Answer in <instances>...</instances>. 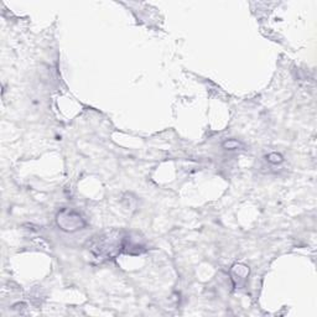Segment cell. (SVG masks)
Returning <instances> with one entry per match:
<instances>
[{
	"mask_svg": "<svg viewBox=\"0 0 317 317\" xmlns=\"http://www.w3.org/2000/svg\"><path fill=\"white\" fill-rule=\"evenodd\" d=\"M125 236L120 231H108L102 234L93 237L91 240H88L87 247H88L89 253L97 259L98 261L108 260L113 259L117 254L123 251V245H124Z\"/></svg>",
	"mask_w": 317,
	"mask_h": 317,
	"instance_id": "1",
	"label": "cell"
},
{
	"mask_svg": "<svg viewBox=\"0 0 317 317\" xmlns=\"http://www.w3.org/2000/svg\"><path fill=\"white\" fill-rule=\"evenodd\" d=\"M222 146L225 147L226 150H237V149H239V147H242V144H240L238 140H236V139H229V140H227L223 143Z\"/></svg>",
	"mask_w": 317,
	"mask_h": 317,
	"instance_id": "3",
	"label": "cell"
},
{
	"mask_svg": "<svg viewBox=\"0 0 317 317\" xmlns=\"http://www.w3.org/2000/svg\"><path fill=\"white\" fill-rule=\"evenodd\" d=\"M56 222L57 226L65 232H76L86 227L83 217L78 212L70 208H62L57 213Z\"/></svg>",
	"mask_w": 317,
	"mask_h": 317,
	"instance_id": "2",
	"label": "cell"
},
{
	"mask_svg": "<svg viewBox=\"0 0 317 317\" xmlns=\"http://www.w3.org/2000/svg\"><path fill=\"white\" fill-rule=\"evenodd\" d=\"M267 159H268V161L272 164H280V163H283V160H284L283 156H281L280 154H278V152H272V154L268 155Z\"/></svg>",
	"mask_w": 317,
	"mask_h": 317,
	"instance_id": "4",
	"label": "cell"
}]
</instances>
